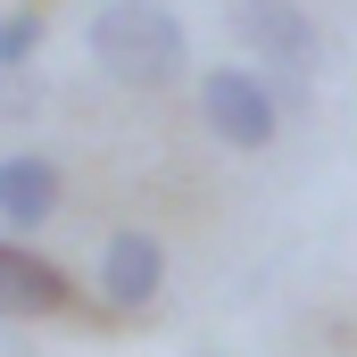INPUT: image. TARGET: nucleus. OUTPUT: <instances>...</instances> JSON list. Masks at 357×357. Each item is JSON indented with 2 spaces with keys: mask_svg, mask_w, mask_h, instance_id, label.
I'll return each instance as SVG.
<instances>
[{
  "mask_svg": "<svg viewBox=\"0 0 357 357\" xmlns=\"http://www.w3.org/2000/svg\"><path fill=\"white\" fill-rule=\"evenodd\" d=\"M84 42H91V67L125 91H167L191 67V33L167 0H100Z\"/></svg>",
  "mask_w": 357,
  "mask_h": 357,
  "instance_id": "1",
  "label": "nucleus"
},
{
  "mask_svg": "<svg viewBox=\"0 0 357 357\" xmlns=\"http://www.w3.org/2000/svg\"><path fill=\"white\" fill-rule=\"evenodd\" d=\"M233 42H241L250 67L266 75L282 116L307 100L316 67H324V33H316V17H307L299 0H233Z\"/></svg>",
  "mask_w": 357,
  "mask_h": 357,
  "instance_id": "2",
  "label": "nucleus"
},
{
  "mask_svg": "<svg viewBox=\"0 0 357 357\" xmlns=\"http://www.w3.org/2000/svg\"><path fill=\"white\" fill-rule=\"evenodd\" d=\"M199 125L225 150H266L282 133V108H274L258 67H199Z\"/></svg>",
  "mask_w": 357,
  "mask_h": 357,
  "instance_id": "3",
  "label": "nucleus"
},
{
  "mask_svg": "<svg viewBox=\"0 0 357 357\" xmlns=\"http://www.w3.org/2000/svg\"><path fill=\"white\" fill-rule=\"evenodd\" d=\"M42 316H84V291L67 266H50L33 241H0V324H42Z\"/></svg>",
  "mask_w": 357,
  "mask_h": 357,
  "instance_id": "4",
  "label": "nucleus"
},
{
  "mask_svg": "<svg viewBox=\"0 0 357 357\" xmlns=\"http://www.w3.org/2000/svg\"><path fill=\"white\" fill-rule=\"evenodd\" d=\"M158 291H167V241L150 225H116L108 250H100V307L108 316H142Z\"/></svg>",
  "mask_w": 357,
  "mask_h": 357,
  "instance_id": "5",
  "label": "nucleus"
},
{
  "mask_svg": "<svg viewBox=\"0 0 357 357\" xmlns=\"http://www.w3.org/2000/svg\"><path fill=\"white\" fill-rule=\"evenodd\" d=\"M59 199H67L59 158H42V150H8V158H0V225H8L17 241L42 233V225L59 216Z\"/></svg>",
  "mask_w": 357,
  "mask_h": 357,
  "instance_id": "6",
  "label": "nucleus"
},
{
  "mask_svg": "<svg viewBox=\"0 0 357 357\" xmlns=\"http://www.w3.org/2000/svg\"><path fill=\"white\" fill-rule=\"evenodd\" d=\"M42 50V8H0V75H17Z\"/></svg>",
  "mask_w": 357,
  "mask_h": 357,
  "instance_id": "7",
  "label": "nucleus"
}]
</instances>
